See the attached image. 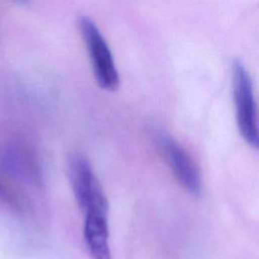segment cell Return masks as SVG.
I'll return each mask as SVG.
<instances>
[{"instance_id":"6da1fadb","label":"cell","mask_w":259,"mask_h":259,"mask_svg":"<svg viewBox=\"0 0 259 259\" xmlns=\"http://www.w3.org/2000/svg\"><path fill=\"white\" fill-rule=\"evenodd\" d=\"M232 88L240 135L250 147L257 149L259 145L257 105L251 78L244 64L239 60H234L232 64Z\"/></svg>"},{"instance_id":"5b68a950","label":"cell","mask_w":259,"mask_h":259,"mask_svg":"<svg viewBox=\"0 0 259 259\" xmlns=\"http://www.w3.org/2000/svg\"><path fill=\"white\" fill-rule=\"evenodd\" d=\"M68 171L75 199L84 212L93 196L103 188L88 159L80 153H73L69 157Z\"/></svg>"},{"instance_id":"7a4b0ae2","label":"cell","mask_w":259,"mask_h":259,"mask_svg":"<svg viewBox=\"0 0 259 259\" xmlns=\"http://www.w3.org/2000/svg\"><path fill=\"white\" fill-rule=\"evenodd\" d=\"M77 23L91 60L96 83L104 90L111 92L117 90L119 75L110 49L99 28L86 16H80Z\"/></svg>"},{"instance_id":"8992f818","label":"cell","mask_w":259,"mask_h":259,"mask_svg":"<svg viewBox=\"0 0 259 259\" xmlns=\"http://www.w3.org/2000/svg\"><path fill=\"white\" fill-rule=\"evenodd\" d=\"M0 201L4 202L5 204H11V205L17 204L14 195L10 192L8 187L4 185L1 181H0Z\"/></svg>"},{"instance_id":"52a82bcc","label":"cell","mask_w":259,"mask_h":259,"mask_svg":"<svg viewBox=\"0 0 259 259\" xmlns=\"http://www.w3.org/2000/svg\"><path fill=\"white\" fill-rule=\"evenodd\" d=\"M13 1H16L18 3H21V4H26L29 0H13Z\"/></svg>"},{"instance_id":"277c9868","label":"cell","mask_w":259,"mask_h":259,"mask_svg":"<svg viewBox=\"0 0 259 259\" xmlns=\"http://www.w3.org/2000/svg\"><path fill=\"white\" fill-rule=\"evenodd\" d=\"M161 149L174 177L191 194H198L201 189L200 172L189 153L171 137L160 141Z\"/></svg>"},{"instance_id":"3957f363","label":"cell","mask_w":259,"mask_h":259,"mask_svg":"<svg viewBox=\"0 0 259 259\" xmlns=\"http://www.w3.org/2000/svg\"><path fill=\"white\" fill-rule=\"evenodd\" d=\"M84 213V240L91 258L111 259L108 241V202L103 189L93 196Z\"/></svg>"}]
</instances>
